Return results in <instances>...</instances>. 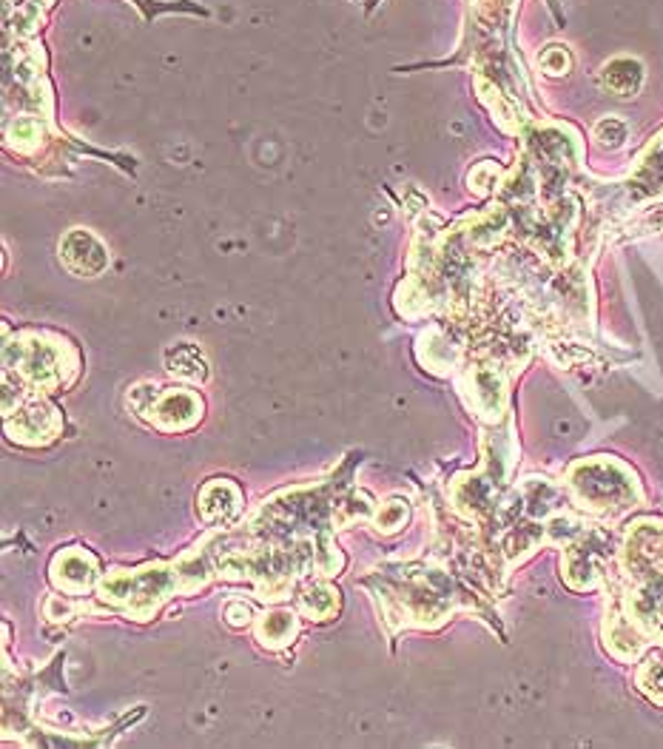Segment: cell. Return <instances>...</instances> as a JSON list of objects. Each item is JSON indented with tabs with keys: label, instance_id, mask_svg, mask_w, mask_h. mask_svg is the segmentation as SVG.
<instances>
[{
	"label": "cell",
	"instance_id": "5",
	"mask_svg": "<svg viewBox=\"0 0 663 749\" xmlns=\"http://www.w3.org/2000/svg\"><path fill=\"white\" fill-rule=\"evenodd\" d=\"M310 593L317 596V601L310 596H302V607H305V613H310V616H327L330 610L339 604V593H334V590H327V587H314Z\"/></svg>",
	"mask_w": 663,
	"mask_h": 749
},
{
	"label": "cell",
	"instance_id": "2",
	"mask_svg": "<svg viewBox=\"0 0 663 749\" xmlns=\"http://www.w3.org/2000/svg\"><path fill=\"white\" fill-rule=\"evenodd\" d=\"M217 482H211L200 493V507L205 522H228L240 514V490L231 482H223V496H217Z\"/></svg>",
	"mask_w": 663,
	"mask_h": 749
},
{
	"label": "cell",
	"instance_id": "7",
	"mask_svg": "<svg viewBox=\"0 0 663 749\" xmlns=\"http://www.w3.org/2000/svg\"><path fill=\"white\" fill-rule=\"evenodd\" d=\"M225 616H228L231 624H248L251 621V607L242 604V601H231L225 607Z\"/></svg>",
	"mask_w": 663,
	"mask_h": 749
},
{
	"label": "cell",
	"instance_id": "4",
	"mask_svg": "<svg viewBox=\"0 0 663 749\" xmlns=\"http://www.w3.org/2000/svg\"><path fill=\"white\" fill-rule=\"evenodd\" d=\"M168 370L183 379L197 382L205 377V360L191 345H177L174 350H168Z\"/></svg>",
	"mask_w": 663,
	"mask_h": 749
},
{
	"label": "cell",
	"instance_id": "1",
	"mask_svg": "<svg viewBox=\"0 0 663 749\" xmlns=\"http://www.w3.org/2000/svg\"><path fill=\"white\" fill-rule=\"evenodd\" d=\"M203 413V405L197 402L191 397V393H166V397L160 399V408L154 410V419H157V425L160 427H168V430H174V427H188V425H194L197 422V417Z\"/></svg>",
	"mask_w": 663,
	"mask_h": 749
},
{
	"label": "cell",
	"instance_id": "6",
	"mask_svg": "<svg viewBox=\"0 0 663 749\" xmlns=\"http://www.w3.org/2000/svg\"><path fill=\"white\" fill-rule=\"evenodd\" d=\"M384 514H387V519H376V524H379V530L390 533V530H396V527L407 519V504H402V502H390V504L384 507Z\"/></svg>",
	"mask_w": 663,
	"mask_h": 749
},
{
	"label": "cell",
	"instance_id": "3",
	"mask_svg": "<svg viewBox=\"0 0 663 749\" xmlns=\"http://www.w3.org/2000/svg\"><path fill=\"white\" fill-rule=\"evenodd\" d=\"M294 633H297L294 613H282V610H277V613H268L260 624V639L270 647L288 644L290 639H294Z\"/></svg>",
	"mask_w": 663,
	"mask_h": 749
}]
</instances>
